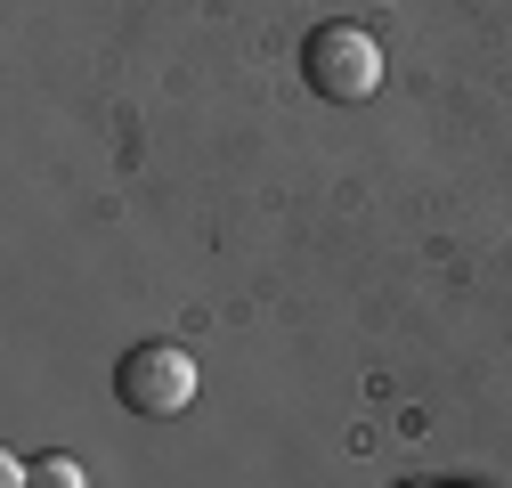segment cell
<instances>
[{
  "label": "cell",
  "instance_id": "obj_2",
  "mask_svg": "<svg viewBox=\"0 0 512 488\" xmlns=\"http://www.w3.org/2000/svg\"><path fill=\"white\" fill-rule=\"evenodd\" d=\"M114 391H122L131 415H179L187 399H196V358H187L179 342H139V350H122Z\"/></svg>",
  "mask_w": 512,
  "mask_h": 488
},
{
  "label": "cell",
  "instance_id": "obj_3",
  "mask_svg": "<svg viewBox=\"0 0 512 488\" xmlns=\"http://www.w3.org/2000/svg\"><path fill=\"white\" fill-rule=\"evenodd\" d=\"M33 488H90L74 456H33Z\"/></svg>",
  "mask_w": 512,
  "mask_h": 488
},
{
  "label": "cell",
  "instance_id": "obj_1",
  "mask_svg": "<svg viewBox=\"0 0 512 488\" xmlns=\"http://www.w3.org/2000/svg\"><path fill=\"white\" fill-rule=\"evenodd\" d=\"M301 82L326 106H366L382 90V41L366 25H317L301 41Z\"/></svg>",
  "mask_w": 512,
  "mask_h": 488
},
{
  "label": "cell",
  "instance_id": "obj_4",
  "mask_svg": "<svg viewBox=\"0 0 512 488\" xmlns=\"http://www.w3.org/2000/svg\"><path fill=\"white\" fill-rule=\"evenodd\" d=\"M407 488H423V480H407Z\"/></svg>",
  "mask_w": 512,
  "mask_h": 488
}]
</instances>
